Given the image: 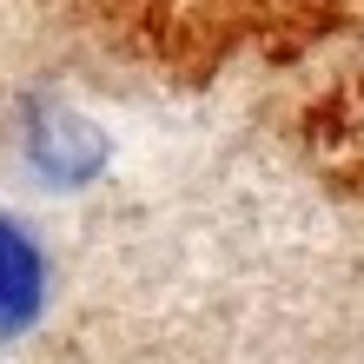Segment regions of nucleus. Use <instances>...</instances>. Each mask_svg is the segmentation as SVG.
I'll use <instances>...</instances> for the list:
<instances>
[{
	"label": "nucleus",
	"instance_id": "f257e3e1",
	"mask_svg": "<svg viewBox=\"0 0 364 364\" xmlns=\"http://www.w3.org/2000/svg\"><path fill=\"white\" fill-rule=\"evenodd\" d=\"M40 311V252L27 245V232L0 219V331L27 325Z\"/></svg>",
	"mask_w": 364,
	"mask_h": 364
}]
</instances>
